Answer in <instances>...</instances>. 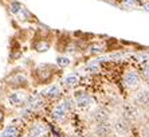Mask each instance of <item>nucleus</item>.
Returning <instances> with one entry per match:
<instances>
[{
	"label": "nucleus",
	"mask_w": 149,
	"mask_h": 137,
	"mask_svg": "<svg viewBox=\"0 0 149 137\" xmlns=\"http://www.w3.org/2000/svg\"><path fill=\"white\" fill-rule=\"evenodd\" d=\"M74 108H75V101H74V98L65 97L61 102H58L55 106L51 109L50 116H51V118L55 121V122H63Z\"/></svg>",
	"instance_id": "1"
},
{
	"label": "nucleus",
	"mask_w": 149,
	"mask_h": 137,
	"mask_svg": "<svg viewBox=\"0 0 149 137\" xmlns=\"http://www.w3.org/2000/svg\"><path fill=\"white\" fill-rule=\"evenodd\" d=\"M141 74L137 70H128V71H125L124 77H122V83L129 90H137L141 85Z\"/></svg>",
	"instance_id": "2"
},
{
	"label": "nucleus",
	"mask_w": 149,
	"mask_h": 137,
	"mask_svg": "<svg viewBox=\"0 0 149 137\" xmlns=\"http://www.w3.org/2000/svg\"><path fill=\"white\" fill-rule=\"evenodd\" d=\"M73 98H74V101H75V106L81 108V109H86V108H89L91 103H93V97L85 89L75 90Z\"/></svg>",
	"instance_id": "3"
},
{
	"label": "nucleus",
	"mask_w": 149,
	"mask_h": 137,
	"mask_svg": "<svg viewBox=\"0 0 149 137\" xmlns=\"http://www.w3.org/2000/svg\"><path fill=\"white\" fill-rule=\"evenodd\" d=\"M111 127H113V130H114L117 134L125 136V134H128L129 130H130V121L126 120L125 117H120V118H117V120L114 121V124H113Z\"/></svg>",
	"instance_id": "4"
},
{
	"label": "nucleus",
	"mask_w": 149,
	"mask_h": 137,
	"mask_svg": "<svg viewBox=\"0 0 149 137\" xmlns=\"http://www.w3.org/2000/svg\"><path fill=\"white\" fill-rule=\"evenodd\" d=\"M62 93H63V86L58 85V83H54V85L47 87L45 94H43V93H42V94H43L47 99H50V101H56L58 98L62 97Z\"/></svg>",
	"instance_id": "5"
},
{
	"label": "nucleus",
	"mask_w": 149,
	"mask_h": 137,
	"mask_svg": "<svg viewBox=\"0 0 149 137\" xmlns=\"http://www.w3.org/2000/svg\"><path fill=\"white\" fill-rule=\"evenodd\" d=\"M137 108H148L149 106V89H141L136 93L134 103Z\"/></svg>",
	"instance_id": "6"
},
{
	"label": "nucleus",
	"mask_w": 149,
	"mask_h": 137,
	"mask_svg": "<svg viewBox=\"0 0 149 137\" xmlns=\"http://www.w3.org/2000/svg\"><path fill=\"white\" fill-rule=\"evenodd\" d=\"M28 133L46 137L47 133H49V127H47V124L43 122V121H35L31 127L28 128Z\"/></svg>",
	"instance_id": "7"
},
{
	"label": "nucleus",
	"mask_w": 149,
	"mask_h": 137,
	"mask_svg": "<svg viewBox=\"0 0 149 137\" xmlns=\"http://www.w3.org/2000/svg\"><path fill=\"white\" fill-rule=\"evenodd\" d=\"M81 83V75L78 73H70L67 75H65L62 81V86L63 87H67V89H73Z\"/></svg>",
	"instance_id": "8"
},
{
	"label": "nucleus",
	"mask_w": 149,
	"mask_h": 137,
	"mask_svg": "<svg viewBox=\"0 0 149 137\" xmlns=\"http://www.w3.org/2000/svg\"><path fill=\"white\" fill-rule=\"evenodd\" d=\"M20 133H22L20 125L12 122V124H8L7 127L1 130L0 137H20Z\"/></svg>",
	"instance_id": "9"
},
{
	"label": "nucleus",
	"mask_w": 149,
	"mask_h": 137,
	"mask_svg": "<svg viewBox=\"0 0 149 137\" xmlns=\"http://www.w3.org/2000/svg\"><path fill=\"white\" fill-rule=\"evenodd\" d=\"M111 132H113V127H111V124H109V121L100 122L95 127V136L97 137H109Z\"/></svg>",
	"instance_id": "10"
},
{
	"label": "nucleus",
	"mask_w": 149,
	"mask_h": 137,
	"mask_svg": "<svg viewBox=\"0 0 149 137\" xmlns=\"http://www.w3.org/2000/svg\"><path fill=\"white\" fill-rule=\"evenodd\" d=\"M8 101L14 106H24L27 103V96L23 93H12L8 96Z\"/></svg>",
	"instance_id": "11"
},
{
	"label": "nucleus",
	"mask_w": 149,
	"mask_h": 137,
	"mask_svg": "<svg viewBox=\"0 0 149 137\" xmlns=\"http://www.w3.org/2000/svg\"><path fill=\"white\" fill-rule=\"evenodd\" d=\"M27 79H26L24 75L22 74H15V75L10 77V81H8V85L12 86V87H16V89H22L27 85Z\"/></svg>",
	"instance_id": "12"
},
{
	"label": "nucleus",
	"mask_w": 149,
	"mask_h": 137,
	"mask_svg": "<svg viewBox=\"0 0 149 137\" xmlns=\"http://www.w3.org/2000/svg\"><path fill=\"white\" fill-rule=\"evenodd\" d=\"M108 50L106 45H105V42H101V41H94L91 42L89 47H87V51L90 52V54H102Z\"/></svg>",
	"instance_id": "13"
},
{
	"label": "nucleus",
	"mask_w": 149,
	"mask_h": 137,
	"mask_svg": "<svg viewBox=\"0 0 149 137\" xmlns=\"http://www.w3.org/2000/svg\"><path fill=\"white\" fill-rule=\"evenodd\" d=\"M93 120L95 121L97 124L100 122H106V121H109V113L106 112L105 109H102V108H100V109H97L95 112L93 113Z\"/></svg>",
	"instance_id": "14"
},
{
	"label": "nucleus",
	"mask_w": 149,
	"mask_h": 137,
	"mask_svg": "<svg viewBox=\"0 0 149 137\" xmlns=\"http://www.w3.org/2000/svg\"><path fill=\"white\" fill-rule=\"evenodd\" d=\"M85 71L87 73V74H100L101 73V65L98 63V62L93 61V62H89V63H86V66H85Z\"/></svg>",
	"instance_id": "15"
},
{
	"label": "nucleus",
	"mask_w": 149,
	"mask_h": 137,
	"mask_svg": "<svg viewBox=\"0 0 149 137\" xmlns=\"http://www.w3.org/2000/svg\"><path fill=\"white\" fill-rule=\"evenodd\" d=\"M142 0H121V7L122 8H134V7H141Z\"/></svg>",
	"instance_id": "16"
},
{
	"label": "nucleus",
	"mask_w": 149,
	"mask_h": 137,
	"mask_svg": "<svg viewBox=\"0 0 149 137\" xmlns=\"http://www.w3.org/2000/svg\"><path fill=\"white\" fill-rule=\"evenodd\" d=\"M56 66L61 68L69 67V66H71V59L69 57H65V55H59V57H56Z\"/></svg>",
	"instance_id": "17"
},
{
	"label": "nucleus",
	"mask_w": 149,
	"mask_h": 137,
	"mask_svg": "<svg viewBox=\"0 0 149 137\" xmlns=\"http://www.w3.org/2000/svg\"><path fill=\"white\" fill-rule=\"evenodd\" d=\"M140 74H141V78L144 79L145 82L149 79V62H148V63H145V65H142Z\"/></svg>",
	"instance_id": "18"
},
{
	"label": "nucleus",
	"mask_w": 149,
	"mask_h": 137,
	"mask_svg": "<svg viewBox=\"0 0 149 137\" xmlns=\"http://www.w3.org/2000/svg\"><path fill=\"white\" fill-rule=\"evenodd\" d=\"M141 8L145 11V12H149V0H144V1H142Z\"/></svg>",
	"instance_id": "19"
},
{
	"label": "nucleus",
	"mask_w": 149,
	"mask_h": 137,
	"mask_svg": "<svg viewBox=\"0 0 149 137\" xmlns=\"http://www.w3.org/2000/svg\"><path fill=\"white\" fill-rule=\"evenodd\" d=\"M144 137H149V125L144 128Z\"/></svg>",
	"instance_id": "20"
},
{
	"label": "nucleus",
	"mask_w": 149,
	"mask_h": 137,
	"mask_svg": "<svg viewBox=\"0 0 149 137\" xmlns=\"http://www.w3.org/2000/svg\"><path fill=\"white\" fill-rule=\"evenodd\" d=\"M24 137H42V136H36V134H32V133H27Z\"/></svg>",
	"instance_id": "21"
},
{
	"label": "nucleus",
	"mask_w": 149,
	"mask_h": 137,
	"mask_svg": "<svg viewBox=\"0 0 149 137\" xmlns=\"http://www.w3.org/2000/svg\"><path fill=\"white\" fill-rule=\"evenodd\" d=\"M146 85H148V87H149V79H148V81H146Z\"/></svg>",
	"instance_id": "22"
}]
</instances>
